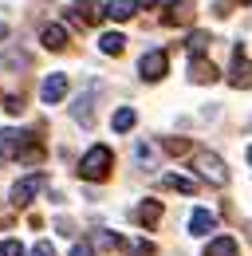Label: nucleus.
Wrapping results in <instances>:
<instances>
[{
  "instance_id": "20",
  "label": "nucleus",
  "mask_w": 252,
  "mask_h": 256,
  "mask_svg": "<svg viewBox=\"0 0 252 256\" xmlns=\"http://www.w3.org/2000/svg\"><path fill=\"white\" fill-rule=\"evenodd\" d=\"M209 44H213V40H209L205 32H193V36H189V44H186V48L193 52V56H197V60H201V56L209 52Z\"/></svg>"
},
{
  "instance_id": "29",
  "label": "nucleus",
  "mask_w": 252,
  "mask_h": 256,
  "mask_svg": "<svg viewBox=\"0 0 252 256\" xmlns=\"http://www.w3.org/2000/svg\"><path fill=\"white\" fill-rule=\"evenodd\" d=\"M240 4H252V0H240Z\"/></svg>"
},
{
  "instance_id": "6",
  "label": "nucleus",
  "mask_w": 252,
  "mask_h": 256,
  "mask_svg": "<svg viewBox=\"0 0 252 256\" xmlns=\"http://www.w3.org/2000/svg\"><path fill=\"white\" fill-rule=\"evenodd\" d=\"M193 12H197V8H193V0H166V16H162V20H166V24H182V28H186V24H193Z\"/></svg>"
},
{
  "instance_id": "7",
  "label": "nucleus",
  "mask_w": 252,
  "mask_h": 256,
  "mask_svg": "<svg viewBox=\"0 0 252 256\" xmlns=\"http://www.w3.org/2000/svg\"><path fill=\"white\" fill-rule=\"evenodd\" d=\"M71 16H75V24L91 28V24H98V20L106 16V8H98L94 0H75V4H71Z\"/></svg>"
},
{
  "instance_id": "23",
  "label": "nucleus",
  "mask_w": 252,
  "mask_h": 256,
  "mask_svg": "<svg viewBox=\"0 0 252 256\" xmlns=\"http://www.w3.org/2000/svg\"><path fill=\"white\" fill-rule=\"evenodd\" d=\"M0 256H28V252H24L20 240H4V244H0Z\"/></svg>"
},
{
  "instance_id": "16",
  "label": "nucleus",
  "mask_w": 252,
  "mask_h": 256,
  "mask_svg": "<svg viewBox=\"0 0 252 256\" xmlns=\"http://www.w3.org/2000/svg\"><path fill=\"white\" fill-rule=\"evenodd\" d=\"M138 122V114H134V106H118L114 114H110V126L118 130V134H126V130Z\"/></svg>"
},
{
  "instance_id": "11",
  "label": "nucleus",
  "mask_w": 252,
  "mask_h": 256,
  "mask_svg": "<svg viewBox=\"0 0 252 256\" xmlns=\"http://www.w3.org/2000/svg\"><path fill=\"white\" fill-rule=\"evenodd\" d=\"M138 8H142V0H106V16H110V20H118V24L134 20V16H138Z\"/></svg>"
},
{
  "instance_id": "22",
  "label": "nucleus",
  "mask_w": 252,
  "mask_h": 256,
  "mask_svg": "<svg viewBox=\"0 0 252 256\" xmlns=\"http://www.w3.org/2000/svg\"><path fill=\"white\" fill-rule=\"evenodd\" d=\"M166 150L182 158V154H189V138H166Z\"/></svg>"
},
{
  "instance_id": "1",
  "label": "nucleus",
  "mask_w": 252,
  "mask_h": 256,
  "mask_svg": "<svg viewBox=\"0 0 252 256\" xmlns=\"http://www.w3.org/2000/svg\"><path fill=\"white\" fill-rule=\"evenodd\" d=\"M110 166H114L110 146H91V150H87V158L79 162V174H83L87 182H102V178L110 174Z\"/></svg>"
},
{
  "instance_id": "19",
  "label": "nucleus",
  "mask_w": 252,
  "mask_h": 256,
  "mask_svg": "<svg viewBox=\"0 0 252 256\" xmlns=\"http://www.w3.org/2000/svg\"><path fill=\"white\" fill-rule=\"evenodd\" d=\"M162 186L166 190H178V193H193L197 186L189 182V178H182V174H170V178H162Z\"/></svg>"
},
{
  "instance_id": "13",
  "label": "nucleus",
  "mask_w": 252,
  "mask_h": 256,
  "mask_svg": "<svg viewBox=\"0 0 252 256\" xmlns=\"http://www.w3.org/2000/svg\"><path fill=\"white\" fill-rule=\"evenodd\" d=\"M40 44H44L48 52H67V32H63L60 24H48V28L40 32Z\"/></svg>"
},
{
  "instance_id": "12",
  "label": "nucleus",
  "mask_w": 252,
  "mask_h": 256,
  "mask_svg": "<svg viewBox=\"0 0 252 256\" xmlns=\"http://www.w3.org/2000/svg\"><path fill=\"white\" fill-rule=\"evenodd\" d=\"M213 228H217V213H209V209H193V217H189V232L209 236Z\"/></svg>"
},
{
  "instance_id": "8",
  "label": "nucleus",
  "mask_w": 252,
  "mask_h": 256,
  "mask_svg": "<svg viewBox=\"0 0 252 256\" xmlns=\"http://www.w3.org/2000/svg\"><path fill=\"white\" fill-rule=\"evenodd\" d=\"M228 83L236 87V91H244V87H252V64L244 52H236L232 56V75H228Z\"/></svg>"
},
{
  "instance_id": "14",
  "label": "nucleus",
  "mask_w": 252,
  "mask_h": 256,
  "mask_svg": "<svg viewBox=\"0 0 252 256\" xmlns=\"http://www.w3.org/2000/svg\"><path fill=\"white\" fill-rule=\"evenodd\" d=\"M189 79H193V83H217V67H213V60H205V56L193 60V64H189Z\"/></svg>"
},
{
  "instance_id": "26",
  "label": "nucleus",
  "mask_w": 252,
  "mask_h": 256,
  "mask_svg": "<svg viewBox=\"0 0 252 256\" xmlns=\"http://www.w3.org/2000/svg\"><path fill=\"white\" fill-rule=\"evenodd\" d=\"M71 256H94V244H87V240H75Z\"/></svg>"
},
{
  "instance_id": "18",
  "label": "nucleus",
  "mask_w": 252,
  "mask_h": 256,
  "mask_svg": "<svg viewBox=\"0 0 252 256\" xmlns=\"http://www.w3.org/2000/svg\"><path fill=\"white\" fill-rule=\"evenodd\" d=\"M232 252H236V240L232 236H217V240L205 244V256H232Z\"/></svg>"
},
{
  "instance_id": "9",
  "label": "nucleus",
  "mask_w": 252,
  "mask_h": 256,
  "mask_svg": "<svg viewBox=\"0 0 252 256\" xmlns=\"http://www.w3.org/2000/svg\"><path fill=\"white\" fill-rule=\"evenodd\" d=\"M63 95H67V75H60V71H56V75H48V79L40 83V98H44L48 106H52V102H60Z\"/></svg>"
},
{
  "instance_id": "3",
  "label": "nucleus",
  "mask_w": 252,
  "mask_h": 256,
  "mask_svg": "<svg viewBox=\"0 0 252 256\" xmlns=\"http://www.w3.org/2000/svg\"><path fill=\"white\" fill-rule=\"evenodd\" d=\"M28 150H32V142H28L24 130H16V126L0 130V154H4V158H20V162H24Z\"/></svg>"
},
{
  "instance_id": "5",
  "label": "nucleus",
  "mask_w": 252,
  "mask_h": 256,
  "mask_svg": "<svg viewBox=\"0 0 252 256\" xmlns=\"http://www.w3.org/2000/svg\"><path fill=\"white\" fill-rule=\"evenodd\" d=\"M166 67H170V56H166L162 48L146 52V56L138 60V71H142V79H150V83H158V79L166 75Z\"/></svg>"
},
{
  "instance_id": "24",
  "label": "nucleus",
  "mask_w": 252,
  "mask_h": 256,
  "mask_svg": "<svg viewBox=\"0 0 252 256\" xmlns=\"http://www.w3.org/2000/svg\"><path fill=\"white\" fill-rule=\"evenodd\" d=\"M4 110H8V114H20V110H24V98L20 95H4Z\"/></svg>"
},
{
  "instance_id": "25",
  "label": "nucleus",
  "mask_w": 252,
  "mask_h": 256,
  "mask_svg": "<svg viewBox=\"0 0 252 256\" xmlns=\"http://www.w3.org/2000/svg\"><path fill=\"white\" fill-rule=\"evenodd\" d=\"M130 256H154V244H150V240H134V244H130Z\"/></svg>"
},
{
  "instance_id": "15",
  "label": "nucleus",
  "mask_w": 252,
  "mask_h": 256,
  "mask_svg": "<svg viewBox=\"0 0 252 256\" xmlns=\"http://www.w3.org/2000/svg\"><path fill=\"white\" fill-rule=\"evenodd\" d=\"M134 217H138V224H146V228H150V224H158V221H162V201H142Z\"/></svg>"
},
{
  "instance_id": "28",
  "label": "nucleus",
  "mask_w": 252,
  "mask_h": 256,
  "mask_svg": "<svg viewBox=\"0 0 252 256\" xmlns=\"http://www.w3.org/2000/svg\"><path fill=\"white\" fill-rule=\"evenodd\" d=\"M142 4H146V8H150V4H158V0H142Z\"/></svg>"
},
{
  "instance_id": "21",
  "label": "nucleus",
  "mask_w": 252,
  "mask_h": 256,
  "mask_svg": "<svg viewBox=\"0 0 252 256\" xmlns=\"http://www.w3.org/2000/svg\"><path fill=\"white\" fill-rule=\"evenodd\" d=\"M94 244L110 252V248H118V244H122V236H114V232H98V236H94Z\"/></svg>"
},
{
  "instance_id": "2",
  "label": "nucleus",
  "mask_w": 252,
  "mask_h": 256,
  "mask_svg": "<svg viewBox=\"0 0 252 256\" xmlns=\"http://www.w3.org/2000/svg\"><path fill=\"white\" fill-rule=\"evenodd\" d=\"M197 174H201L205 182H213V186H228V170H224V162H220L217 154H209V150L197 154Z\"/></svg>"
},
{
  "instance_id": "17",
  "label": "nucleus",
  "mask_w": 252,
  "mask_h": 256,
  "mask_svg": "<svg viewBox=\"0 0 252 256\" xmlns=\"http://www.w3.org/2000/svg\"><path fill=\"white\" fill-rule=\"evenodd\" d=\"M98 48H102L106 56H122L126 52V36L122 32H106L102 40H98Z\"/></svg>"
},
{
  "instance_id": "10",
  "label": "nucleus",
  "mask_w": 252,
  "mask_h": 256,
  "mask_svg": "<svg viewBox=\"0 0 252 256\" xmlns=\"http://www.w3.org/2000/svg\"><path fill=\"white\" fill-rule=\"evenodd\" d=\"M94 91H98V87L91 83V91H87V95H79V98H75V106H71L75 122H83V126H91V122H94Z\"/></svg>"
},
{
  "instance_id": "4",
  "label": "nucleus",
  "mask_w": 252,
  "mask_h": 256,
  "mask_svg": "<svg viewBox=\"0 0 252 256\" xmlns=\"http://www.w3.org/2000/svg\"><path fill=\"white\" fill-rule=\"evenodd\" d=\"M44 186H48V174H28L24 182H16V186H12V205H16V209L32 205V197L44 190Z\"/></svg>"
},
{
  "instance_id": "27",
  "label": "nucleus",
  "mask_w": 252,
  "mask_h": 256,
  "mask_svg": "<svg viewBox=\"0 0 252 256\" xmlns=\"http://www.w3.org/2000/svg\"><path fill=\"white\" fill-rule=\"evenodd\" d=\"M32 256H56V248H52V240H40V244L32 248Z\"/></svg>"
},
{
  "instance_id": "30",
  "label": "nucleus",
  "mask_w": 252,
  "mask_h": 256,
  "mask_svg": "<svg viewBox=\"0 0 252 256\" xmlns=\"http://www.w3.org/2000/svg\"><path fill=\"white\" fill-rule=\"evenodd\" d=\"M248 162H252V150H248Z\"/></svg>"
}]
</instances>
